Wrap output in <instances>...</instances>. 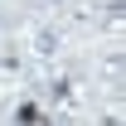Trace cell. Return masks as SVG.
<instances>
[{
  "label": "cell",
  "instance_id": "1",
  "mask_svg": "<svg viewBox=\"0 0 126 126\" xmlns=\"http://www.w3.org/2000/svg\"><path fill=\"white\" fill-rule=\"evenodd\" d=\"M15 126H48V116L39 111V102H19L15 107Z\"/></svg>",
  "mask_w": 126,
  "mask_h": 126
}]
</instances>
